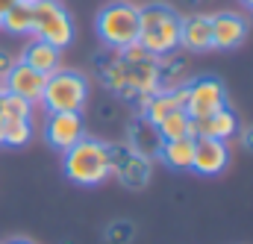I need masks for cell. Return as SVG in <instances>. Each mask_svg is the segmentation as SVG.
I'll return each instance as SVG.
<instances>
[{
	"label": "cell",
	"instance_id": "cell-18",
	"mask_svg": "<svg viewBox=\"0 0 253 244\" xmlns=\"http://www.w3.org/2000/svg\"><path fill=\"white\" fill-rule=\"evenodd\" d=\"M189 126H191V118H189V112H186V109H177V112H171L168 118H162V121L156 123V129H159L162 141L191 138V135H189Z\"/></svg>",
	"mask_w": 253,
	"mask_h": 244
},
{
	"label": "cell",
	"instance_id": "cell-6",
	"mask_svg": "<svg viewBox=\"0 0 253 244\" xmlns=\"http://www.w3.org/2000/svg\"><path fill=\"white\" fill-rule=\"evenodd\" d=\"M227 106L224 82L215 77H197L186 82V112L189 118H209Z\"/></svg>",
	"mask_w": 253,
	"mask_h": 244
},
{
	"label": "cell",
	"instance_id": "cell-28",
	"mask_svg": "<svg viewBox=\"0 0 253 244\" xmlns=\"http://www.w3.org/2000/svg\"><path fill=\"white\" fill-rule=\"evenodd\" d=\"M191 3H206V0H191Z\"/></svg>",
	"mask_w": 253,
	"mask_h": 244
},
{
	"label": "cell",
	"instance_id": "cell-20",
	"mask_svg": "<svg viewBox=\"0 0 253 244\" xmlns=\"http://www.w3.org/2000/svg\"><path fill=\"white\" fill-rule=\"evenodd\" d=\"M0 115L3 118H30L33 115V103L18 97V94H12V91H6L3 100H0Z\"/></svg>",
	"mask_w": 253,
	"mask_h": 244
},
{
	"label": "cell",
	"instance_id": "cell-2",
	"mask_svg": "<svg viewBox=\"0 0 253 244\" xmlns=\"http://www.w3.org/2000/svg\"><path fill=\"white\" fill-rule=\"evenodd\" d=\"M180 24L183 18L165 6V3H150L138 9V44L150 56H165L180 50Z\"/></svg>",
	"mask_w": 253,
	"mask_h": 244
},
{
	"label": "cell",
	"instance_id": "cell-5",
	"mask_svg": "<svg viewBox=\"0 0 253 244\" xmlns=\"http://www.w3.org/2000/svg\"><path fill=\"white\" fill-rule=\"evenodd\" d=\"M74 18L59 0H36L33 3V39H42L53 47H68L74 41Z\"/></svg>",
	"mask_w": 253,
	"mask_h": 244
},
{
	"label": "cell",
	"instance_id": "cell-17",
	"mask_svg": "<svg viewBox=\"0 0 253 244\" xmlns=\"http://www.w3.org/2000/svg\"><path fill=\"white\" fill-rule=\"evenodd\" d=\"M6 33L12 36H30L33 33V3H24L18 0L6 15H3V24H0Z\"/></svg>",
	"mask_w": 253,
	"mask_h": 244
},
{
	"label": "cell",
	"instance_id": "cell-14",
	"mask_svg": "<svg viewBox=\"0 0 253 244\" xmlns=\"http://www.w3.org/2000/svg\"><path fill=\"white\" fill-rule=\"evenodd\" d=\"M129 150L141 153L144 159H156L159 156V147H162V135L156 129V123H150L147 118H135L132 126H129V141H126Z\"/></svg>",
	"mask_w": 253,
	"mask_h": 244
},
{
	"label": "cell",
	"instance_id": "cell-7",
	"mask_svg": "<svg viewBox=\"0 0 253 244\" xmlns=\"http://www.w3.org/2000/svg\"><path fill=\"white\" fill-rule=\"evenodd\" d=\"M44 141L65 153L68 147H74L80 138H85V123H83V112H47L44 118Z\"/></svg>",
	"mask_w": 253,
	"mask_h": 244
},
{
	"label": "cell",
	"instance_id": "cell-31",
	"mask_svg": "<svg viewBox=\"0 0 253 244\" xmlns=\"http://www.w3.org/2000/svg\"><path fill=\"white\" fill-rule=\"evenodd\" d=\"M251 12H253V9H251Z\"/></svg>",
	"mask_w": 253,
	"mask_h": 244
},
{
	"label": "cell",
	"instance_id": "cell-23",
	"mask_svg": "<svg viewBox=\"0 0 253 244\" xmlns=\"http://www.w3.org/2000/svg\"><path fill=\"white\" fill-rule=\"evenodd\" d=\"M15 3H18V0H0V24H3V15H6Z\"/></svg>",
	"mask_w": 253,
	"mask_h": 244
},
{
	"label": "cell",
	"instance_id": "cell-15",
	"mask_svg": "<svg viewBox=\"0 0 253 244\" xmlns=\"http://www.w3.org/2000/svg\"><path fill=\"white\" fill-rule=\"evenodd\" d=\"M21 62H24V65H30L33 71H42V74L47 77V74L59 71L62 50H59V47H53V44H47V41H42V39H33V41L24 47Z\"/></svg>",
	"mask_w": 253,
	"mask_h": 244
},
{
	"label": "cell",
	"instance_id": "cell-16",
	"mask_svg": "<svg viewBox=\"0 0 253 244\" xmlns=\"http://www.w3.org/2000/svg\"><path fill=\"white\" fill-rule=\"evenodd\" d=\"M162 165H168L171 171H191V159H194V138H177V141H162L159 156Z\"/></svg>",
	"mask_w": 253,
	"mask_h": 244
},
{
	"label": "cell",
	"instance_id": "cell-24",
	"mask_svg": "<svg viewBox=\"0 0 253 244\" xmlns=\"http://www.w3.org/2000/svg\"><path fill=\"white\" fill-rule=\"evenodd\" d=\"M242 141H245V147H248V150H253V126L245 132V135H242Z\"/></svg>",
	"mask_w": 253,
	"mask_h": 244
},
{
	"label": "cell",
	"instance_id": "cell-25",
	"mask_svg": "<svg viewBox=\"0 0 253 244\" xmlns=\"http://www.w3.org/2000/svg\"><path fill=\"white\" fill-rule=\"evenodd\" d=\"M3 126H6V121H3V115H0V147H3Z\"/></svg>",
	"mask_w": 253,
	"mask_h": 244
},
{
	"label": "cell",
	"instance_id": "cell-11",
	"mask_svg": "<svg viewBox=\"0 0 253 244\" xmlns=\"http://www.w3.org/2000/svg\"><path fill=\"white\" fill-rule=\"evenodd\" d=\"M3 82H6V91L18 94V97L30 100V103L36 106V103H42V91H44L47 77H44L42 71H33L30 65H24V62L18 59L12 68H9V74H6Z\"/></svg>",
	"mask_w": 253,
	"mask_h": 244
},
{
	"label": "cell",
	"instance_id": "cell-13",
	"mask_svg": "<svg viewBox=\"0 0 253 244\" xmlns=\"http://www.w3.org/2000/svg\"><path fill=\"white\" fill-rule=\"evenodd\" d=\"M180 47L189 50V53L212 50V21H209V15L197 12V15L183 18V24H180Z\"/></svg>",
	"mask_w": 253,
	"mask_h": 244
},
{
	"label": "cell",
	"instance_id": "cell-10",
	"mask_svg": "<svg viewBox=\"0 0 253 244\" xmlns=\"http://www.w3.org/2000/svg\"><path fill=\"white\" fill-rule=\"evenodd\" d=\"M212 21V50H233L248 39V21L239 12H215Z\"/></svg>",
	"mask_w": 253,
	"mask_h": 244
},
{
	"label": "cell",
	"instance_id": "cell-12",
	"mask_svg": "<svg viewBox=\"0 0 253 244\" xmlns=\"http://www.w3.org/2000/svg\"><path fill=\"white\" fill-rule=\"evenodd\" d=\"M239 132V118L230 106H224L221 112L209 115V118H191L189 135L191 138H218V141H230Z\"/></svg>",
	"mask_w": 253,
	"mask_h": 244
},
{
	"label": "cell",
	"instance_id": "cell-26",
	"mask_svg": "<svg viewBox=\"0 0 253 244\" xmlns=\"http://www.w3.org/2000/svg\"><path fill=\"white\" fill-rule=\"evenodd\" d=\"M6 244H33V242H27V239H12V242H6Z\"/></svg>",
	"mask_w": 253,
	"mask_h": 244
},
{
	"label": "cell",
	"instance_id": "cell-29",
	"mask_svg": "<svg viewBox=\"0 0 253 244\" xmlns=\"http://www.w3.org/2000/svg\"><path fill=\"white\" fill-rule=\"evenodd\" d=\"M3 94H6V91H0V100H3Z\"/></svg>",
	"mask_w": 253,
	"mask_h": 244
},
{
	"label": "cell",
	"instance_id": "cell-19",
	"mask_svg": "<svg viewBox=\"0 0 253 244\" xmlns=\"http://www.w3.org/2000/svg\"><path fill=\"white\" fill-rule=\"evenodd\" d=\"M3 147H24L33 138V123L30 118H3Z\"/></svg>",
	"mask_w": 253,
	"mask_h": 244
},
{
	"label": "cell",
	"instance_id": "cell-21",
	"mask_svg": "<svg viewBox=\"0 0 253 244\" xmlns=\"http://www.w3.org/2000/svg\"><path fill=\"white\" fill-rule=\"evenodd\" d=\"M132 236H135L132 221H112V224L106 227V242L109 244H129Z\"/></svg>",
	"mask_w": 253,
	"mask_h": 244
},
{
	"label": "cell",
	"instance_id": "cell-3",
	"mask_svg": "<svg viewBox=\"0 0 253 244\" xmlns=\"http://www.w3.org/2000/svg\"><path fill=\"white\" fill-rule=\"evenodd\" d=\"M94 33L103 41V47H112V50L135 44L138 41V6L126 0H115L103 6L94 18Z\"/></svg>",
	"mask_w": 253,
	"mask_h": 244
},
{
	"label": "cell",
	"instance_id": "cell-22",
	"mask_svg": "<svg viewBox=\"0 0 253 244\" xmlns=\"http://www.w3.org/2000/svg\"><path fill=\"white\" fill-rule=\"evenodd\" d=\"M12 65H15V59H12L9 53H3V50H0V82L6 80V74H9V68H12Z\"/></svg>",
	"mask_w": 253,
	"mask_h": 244
},
{
	"label": "cell",
	"instance_id": "cell-1",
	"mask_svg": "<svg viewBox=\"0 0 253 244\" xmlns=\"http://www.w3.org/2000/svg\"><path fill=\"white\" fill-rule=\"evenodd\" d=\"M62 171L65 177L80 188H94L112 177V156L109 144L97 138H80L74 147L62 153Z\"/></svg>",
	"mask_w": 253,
	"mask_h": 244
},
{
	"label": "cell",
	"instance_id": "cell-27",
	"mask_svg": "<svg viewBox=\"0 0 253 244\" xmlns=\"http://www.w3.org/2000/svg\"><path fill=\"white\" fill-rule=\"evenodd\" d=\"M239 3H245V6H248V9H253V0H239Z\"/></svg>",
	"mask_w": 253,
	"mask_h": 244
},
{
	"label": "cell",
	"instance_id": "cell-8",
	"mask_svg": "<svg viewBox=\"0 0 253 244\" xmlns=\"http://www.w3.org/2000/svg\"><path fill=\"white\" fill-rule=\"evenodd\" d=\"M112 156V177H118L126 188H144L150 183V159L129 150L126 144H109Z\"/></svg>",
	"mask_w": 253,
	"mask_h": 244
},
{
	"label": "cell",
	"instance_id": "cell-9",
	"mask_svg": "<svg viewBox=\"0 0 253 244\" xmlns=\"http://www.w3.org/2000/svg\"><path fill=\"white\" fill-rule=\"evenodd\" d=\"M230 165V147L218 138H194V159L191 171L200 177H218Z\"/></svg>",
	"mask_w": 253,
	"mask_h": 244
},
{
	"label": "cell",
	"instance_id": "cell-30",
	"mask_svg": "<svg viewBox=\"0 0 253 244\" xmlns=\"http://www.w3.org/2000/svg\"><path fill=\"white\" fill-rule=\"evenodd\" d=\"M24 3H36V0H24Z\"/></svg>",
	"mask_w": 253,
	"mask_h": 244
},
{
	"label": "cell",
	"instance_id": "cell-4",
	"mask_svg": "<svg viewBox=\"0 0 253 244\" xmlns=\"http://www.w3.org/2000/svg\"><path fill=\"white\" fill-rule=\"evenodd\" d=\"M88 100V80L80 71H53L47 74L42 106L47 112H83Z\"/></svg>",
	"mask_w": 253,
	"mask_h": 244
}]
</instances>
